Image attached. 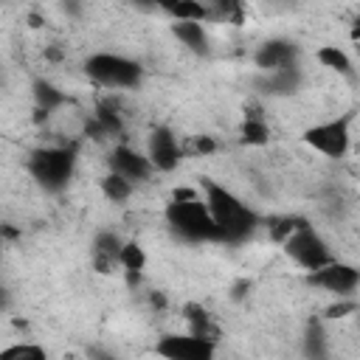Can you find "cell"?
<instances>
[{
  "mask_svg": "<svg viewBox=\"0 0 360 360\" xmlns=\"http://www.w3.org/2000/svg\"><path fill=\"white\" fill-rule=\"evenodd\" d=\"M202 200L211 211L219 242L236 245V242H245L253 233L259 219L231 188H225L222 183H214V180H202Z\"/></svg>",
  "mask_w": 360,
  "mask_h": 360,
  "instance_id": "obj_1",
  "label": "cell"
},
{
  "mask_svg": "<svg viewBox=\"0 0 360 360\" xmlns=\"http://www.w3.org/2000/svg\"><path fill=\"white\" fill-rule=\"evenodd\" d=\"M163 217H166V225L172 228V233L180 236L183 242H211V239L219 242L217 225H214L211 211H208V205H205L202 197L177 194L166 205Z\"/></svg>",
  "mask_w": 360,
  "mask_h": 360,
  "instance_id": "obj_2",
  "label": "cell"
},
{
  "mask_svg": "<svg viewBox=\"0 0 360 360\" xmlns=\"http://www.w3.org/2000/svg\"><path fill=\"white\" fill-rule=\"evenodd\" d=\"M76 172L73 146H39L28 155V174L45 191H62Z\"/></svg>",
  "mask_w": 360,
  "mask_h": 360,
  "instance_id": "obj_3",
  "label": "cell"
},
{
  "mask_svg": "<svg viewBox=\"0 0 360 360\" xmlns=\"http://www.w3.org/2000/svg\"><path fill=\"white\" fill-rule=\"evenodd\" d=\"M84 73L110 90H127V87H138L143 79V68L141 62L124 56V53H112V51H98L93 56H87L84 62Z\"/></svg>",
  "mask_w": 360,
  "mask_h": 360,
  "instance_id": "obj_4",
  "label": "cell"
},
{
  "mask_svg": "<svg viewBox=\"0 0 360 360\" xmlns=\"http://www.w3.org/2000/svg\"><path fill=\"white\" fill-rule=\"evenodd\" d=\"M284 253L307 273H315L321 267H326L329 262H335V253L332 248L326 245V239L309 225V222H301L284 242Z\"/></svg>",
  "mask_w": 360,
  "mask_h": 360,
  "instance_id": "obj_5",
  "label": "cell"
},
{
  "mask_svg": "<svg viewBox=\"0 0 360 360\" xmlns=\"http://www.w3.org/2000/svg\"><path fill=\"white\" fill-rule=\"evenodd\" d=\"M349 124H352V112L338 115V118H329V121H321V124H312V127H307V129L301 132V141H304L312 152H318V155H323V158H329V160H338V158H343V155L349 152V146H352Z\"/></svg>",
  "mask_w": 360,
  "mask_h": 360,
  "instance_id": "obj_6",
  "label": "cell"
},
{
  "mask_svg": "<svg viewBox=\"0 0 360 360\" xmlns=\"http://www.w3.org/2000/svg\"><path fill=\"white\" fill-rule=\"evenodd\" d=\"M155 352L163 360H217V343L191 332H169L158 338Z\"/></svg>",
  "mask_w": 360,
  "mask_h": 360,
  "instance_id": "obj_7",
  "label": "cell"
},
{
  "mask_svg": "<svg viewBox=\"0 0 360 360\" xmlns=\"http://www.w3.org/2000/svg\"><path fill=\"white\" fill-rule=\"evenodd\" d=\"M146 158L155 172H174L183 160V143L169 127H155L146 138Z\"/></svg>",
  "mask_w": 360,
  "mask_h": 360,
  "instance_id": "obj_8",
  "label": "cell"
},
{
  "mask_svg": "<svg viewBox=\"0 0 360 360\" xmlns=\"http://www.w3.org/2000/svg\"><path fill=\"white\" fill-rule=\"evenodd\" d=\"M309 284H315V287H321V290H326V292L343 298V295H352V292L357 290V284H360V270H357L354 264H346V262H338V259H335V262H329L326 267L309 273Z\"/></svg>",
  "mask_w": 360,
  "mask_h": 360,
  "instance_id": "obj_9",
  "label": "cell"
},
{
  "mask_svg": "<svg viewBox=\"0 0 360 360\" xmlns=\"http://www.w3.org/2000/svg\"><path fill=\"white\" fill-rule=\"evenodd\" d=\"M110 172L127 177L129 183H143V180H149L155 174V166L149 163L146 152H138V149L121 143V146H115L110 152Z\"/></svg>",
  "mask_w": 360,
  "mask_h": 360,
  "instance_id": "obj_10",
  "label": "cell"
},
{
  "mask_svg": "<svg viewBox=\"0 0 360 360\" xmlns=\"http://www.w3.org/2000/svg\"><path fill=\"white\" fill-rule=\"evenodd\" d=\"M295 56H298L295 42H290V39H267V42H262L259 51L253 53V62H256L259 70L273 73V70L292 68V65H295Z\"/></svg>",
  "mask_w": 360,
  "mask_h": 360,
  "instance_id": "obj_11",
  "label": "cell"
},
{
  "mask_svg": "<svg viewBox=\"0 0 360 360\" xmlns=\"http://www.w3.org/2000/svg\"><path fill=\"white\" fill-rule=\"evenodd\" d=\"M160 11L169 14L172 22H205L211 20V6L197 0H166L160 3Z\"/></svg>",
  "mask_w": 360,
  "mask_h": 360,
  "instance_id": "obj_12",
  "label": "cell"
},
{
  "mask_svg": "<svg viewBox=\"0 0 360 360\" xmlns=\"http://www.w3.org/2000/svg\"><path fill=\"white\" fill-rule=\"evenodd\" d=\"M169 28H172L174 39H177L180 45H186L191 53L205 56V53L211 51V48H208V31H205L202 22H169Z\"/></svg>",
  "mask_w": 360,
  "mask_h": 360,
  "instance_id": "obj_13",
  "label": "cell"
},
{
  "mask_svg": "<svg viewBox=\"0 0 360 360\" xmlns=\"http://www.w3.org/2000/svg\"><path fill=\"white\" fill-rule=\"evenodd\" d=\"M298 84H301V70H298V65L284 68V70L264 73V79L259 82V87H262L264 93H270V96H290V93L298 90Z\"/></svg>",
  "mask_w": 360,
  "mask_h": 360,
  "instance_id": "obj_14",
  "label": "cell"
},
{
  "mask_svg": "<svg viewBox=\"0 0 360 360\" xmlns=\"http://www.w3.org/2000/svg\"><path fill=\"white\" fill-rule=\"evenodd\" d=\"M304 354L309 357V360H326L329 357V335H326V329H323V323L321 321H309L307 323V329H304Z\"/></svg>",
  "mask_w": 360,
  "mask_h": 360,
  "instance_id": "obj_15",
  "label": "cell"
},
{
  "mask_svg": "<svg viewBox=\"0 0 360 360\" xmlns=\"http://www.w3.org/2000/svg\"><path fill=\"white\" fill-rule=\"evenodd\" d=\"M121 248H124V239L112 231H98L93 239V253H96L98 264H118Z\"/></svg>",
  "mask_w": 360,
  "mask_h": 360,
  "instance_id": "obj_16",
  "label": "cell"
},
{
  "mask_svg": "<svg viewBox=\"0 0 360 360\" xmlns=\"http://www.w3.org/2000/svg\"><path fill=\"white\" fill-rule=\"evenodd\" d=\"M186 321H188V332L197 335V338H205V340H214L219 338V329L211 323V315L208 309H202L200 304H188L186 307Z\"/></svg>",
  "mask_w": 360,
  "mask_h": 360,
  "instance_id": "obj_17",
  "label": "cell"
},
{
  "mask_svg": "<svg viewBox=\"0 0 360 360\" xmlns=\"http://www.w3.org/2000/svg\"><path fill=\"white\" fill-rule=\"evenodd\" d=\"M34 101H37V107H39V112H53L56 107H62L65 101H68V96L56 87V84H51L48 79H37L34 82Z\"/></svg>",
  "mask_w": 360,
  "mask_h": 360,
  "instance_id": "obj_18",
  "label": "cell"
},
{
  "mask_svg": "<svg viewBox=\"0 0 360 360\" xmlns=\"http://www.w3.org/2000/svg\"><path fill=\"white\" fill-rule=\"evenodd\" d=\"M315 56H318V62H321L323 68H329V70H335V73H340V76H352V73H354L349 53H346L343 48H338V45H321V48L315 51Z\"/></svg>",
  "mask_w": 360,
  "mask_h": 360,
  "instance_id": "obj_19",
  "label": "cell"
},
{
  "mask_svg": "<svg viewBox=\"0 0 360 360\" xmlns=\"http://www.w3.org/2000/svg\"><path fill=\"white\" fill-rule=\"evenodd\" d=\"M267 141H270L267 121L256 110L245 112V121H242V143H248V146H264Z\"/></svg>",
  "mask_w": 360,
  "mask_h": 360,
  "instance_id": "obj_20",
  "label": "cell"
},
{
  "mask_svg": "<svg viewBox=\"0 0 360 360\" xmlns=\"http://www.w3.org/2000/svg\"><path fill=\"white\" fill-rule=\"evenodd\" d=\"M135 191V183H129L127 177L115 174V172H107L101 177V194L110 200V202H127Z\"/></svg>",
  "mask_w": 360,
  "mask_h": 360,
  "instance_id": "obj_21",
  "label": "cell"
},
{
  "mask_svg": "<svg viewBox=\"0 0 360 360\" xmlns=\"http://www.w3.org/2000/svg\"><path fill=\"white\" fill-rule=\"evenodd\" d=\"M0 360H48V352L39 343H11L0 349Z\"/></svg>",
  "mask_w": 360,
  "mask_h": 360,
  "instance_id": "obj_22",
  "label": "cell"
},
{
  "mask_svg": "<svg viewBox=\"0 0 360 360\" xmlns=\"http://www.w3.org/2000/svg\"><path fill=\"white\" fill-rule=\"evenodd\" d=\"M118 267H124L127 273H141V270L146 267V253H143V248H141L138 242H124Z\"/></svg>",
  "mask_w": 360,
  "mask_h": 360,
  "instance_id": "obj_23",
  "label": "cell"
},
{
  "mask_svg": "<svg viewBox=\"0 0 360 360\" xmlns=\"http://www.w3.org/2000/svg\"><path fill=\"white\" fill-rule=\"evenodd\" d=\"M87 357L90 360H118V354H112L110 349H101V346H87Z\"/></svg>",
  "mask_w": 360,
  "mask_h": 360,
  "instance_id": "obj_24",
  "label": "cell"
},
{
  "mask_svg": "<svg viewBox=\"0 0 360 360\" xmlns=\"http://www.w3.org/2000/svg\"><path fill=\"white\" fill-rule=\"evenodd\" d=\"M194 152H197V155H208V152H214V141H211V138H200V141L194 143Z\"/></svg>",
  "mask_w": 360,
  "mask_h": 360,
  "instance_id": "obj_25",
  "label": "cell"
},
{
  "mask_svg": "<svg viewBox=\"0 0 360 360\" xmlns=\"http://www.w3.org/2000/svg\"><path fill=\"white\" fill-rule=\"evenodd\" d=\"M349 309H357V307L354 304H335V307H329V318H338V315H343Z\"/></svg>",
  "mask_w": 360,
  "mask_h": 360,
  "instance_id": "obj_26",
  "label": "cell"
},
{
  "mask_svg": "<svg viewBox=\"0 0 360 360\" xmlns=\"http://www.w3.org/2000/svg\"><path fill=\"white\" fill-rule=\"evenodd\" d=\"M354 31L360 34V14H357V20H354Z\"/></svg>",
  "mask_w": 360,
  "mask_h": 360,
  "instance_id": "obj_27",
  "label": "cell"
}]
</instances>
